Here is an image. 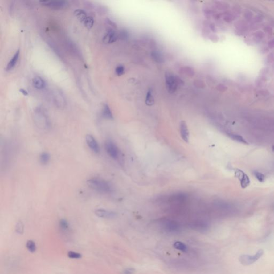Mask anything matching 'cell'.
I'll return each instance as SVG.
<instances>
[{
    "mask_svg": "<svg viewBox=\"0 0 274 274\" xmlns=\"http://www.w3.org/2000/svg\"><path fill=\"white\" fill-rule=\"evenodd\" d=\"M94 22V20L93 18L91 17L88 16L83 23L85 27H87V29L90 30L93 26Z\"/></svg>",
    "mask_w": 274,
    "mask_h": 274,
    "instance_id": "obj_25",
    "label": "cell"
},
{
    "mask_svg": "<svg viewBox=\"0 0 274 274\" xmlns=\"http://www.w3.org/2000/svg\"><path fill=\"white\" fill-rule=\"evenodd\" d=\"M235 176L239 180L242 188L245 189L249 186L250 184L249 177L243 171L239 169H236L235 171Z\"/></svg>",
    "mask_w": 274,
    "mask_h": 274,
    "instance_id": "obj_8",
    "label": "cell"
},
{
    "mask_svg": "<svg viewBox=\"0 0 274 274\" xmlns=\"http://www.w3.org/2000/svg\"><path fill=\"white\" fill-rule=\"evenodd\" d=\"M124 71H125V69L123 65H118L116 67V70H115L116 75L118 76L123 75L124 73Z\"/></svg>",
    "mask_w": 274,
    "mask_h": 274,
    "instance_id": "obj_29",
    "label": "cell"
},
{
    "mask_svg": "<svg viewBox=\"0 0 274 274\" xmlns=\"http://www.w3.org/2000/svg\"><path fill=\"white\" fill-rule=\"evenodd\" d=\"M135 270L134 269L132 268H126V269L123 271V274H134Z\"/></svg>",
    "mask_w": 274,
    "mask_h": 274,
    "instance_id": "obj_31",
    "label": "cell"
},
{
    "mask_svg": "<svg viewBox=\"0 0 274 274\" xmlns=\"http://www.w3.org/2000/svg\"><path fill=\"white\" fill-rule=\"evenodd\" d=\"M120 38L122 39H126L128 38V33L126 31H121L120 33Z\"/></svg>",
    "mask_w": 274,
    "mask_h": 274,
    "instance_id": "obj_32",
    "label": "cell"
},
{
    "mask_svg": "<svg viewBox=\"0 0 274 274\" xmlns=\"http://www.w3.org/2000/svg\"><path fill=\"white\" fill-rule=\"evenodd\" d=\"M272 150L274 152V146H273L272 147Z\"/></svg>",
    "mask_w": 274,
    "mask_h": 274,
    "instance_id": "obj_34",
    "label": "cell"
},
{
    "mask_svg": "<svg viewBox=\"0 0 274 274\" xmlns=\"http://www.w3.org/2000/svg\"><path fill=\"white\" fill-rule=\"evenodd\" d=\"M118 38V35L115 31L110 29L106 33L103 38V41L106 43H112L116 42Z\"/></svg>",
    "mask_w": 274,
    "mask_h": 274,
    "instance_id": "obj_10",
    "label": "cell"
},
{
    "mask_svg": "<svg viewBox=\"0 0 274 274\" xmlns=\"http://www.w3.org/2000/svg\"><path fill=\"white\" fill-rule=\"evenodd\" d=\"M182 70H183V71H184L183 72L186 73V75H187L192 76H193L194 75V71H193L192 69H191V68L185 67V69L183 68V69H182Z\"/></svg>",
    "mask_w": 274,
    "mask_h": 274,
    "instance_id": "obj_30",
    "label": "cell"
},
{
    "mask_svg": "<svg viewBox=\"0 0 274 274\" xmlns=\"http://www.w3.org/2000/svg\"><path fill=\"white\" fill-rule=\"evenodd\" d=\"M180 133L181 136L184 141L189 142V131L186 123L185 121H182L180 124Z\"/></svg>",
    "mask_w": 274,
    "mask_h": 274,
    "instance_id": "obj_12",
    "label": "cell"
},
{
    "mask_svg": "<svg viewBox=\"0 0 274 274\" xmlns=\"http://www.w3.org/2000/svg\"><path fill=\"white\" fill-rule=\"evenodd\" d=\"M59 226L62 229L66 230L68 229L69 225L68 222L66 219H62L59 221Z\"/></svg>",
    "mask_w": 274,
    "mask_h": 274,
    "instance_id": "obj_28",
    "label": "cell"
},
{
    "mask_svg": "<svg viewBox=\"0 0 274 274\" xmlns=\"http://www.w3.org/2000/svg\"><path fill=\"white\" fill-rule=\"evenodd\" d=\"M105 149L110 157L114 160L117 159L119 157V149L114 142L112 141H107L105 144Z\"/></svg>",
    "mask_w": 274,
    "mask_h": 274,
    "instance_id": "obj_7",
    "label": "cell"
},
{
    "mask_svg": "<svg viewBox=\"0 0 274 274\" xmlns=\"http://www.w3.org/2000/svg\"><path fill=\"white\" fill-rule=\"evenodd\" d=\"M102 116L104 118L108 120L113 119V115L112 114V111L110 109L109 107L107 104H105L102 110Z\"/></svg>",
    "mask_w": 274,
    "mask_h": 274,
    "instance_id": "obj_16",
    "label": "cell"
},
{
    "mask_svg": "<svg viewBox=\"0 0 274 274\" xmlns=\"http://www.w3.org/2000/svg\"><path fill=\"white\" fill-rule=\"evenodd\" d=\"M94 213L98 217L104 219H112L116 216V214L113 211H109L104 209H96Z\"/></svg>",
    "mask_w": 274,
    "mask_h": 274,
    "instance_id": "obj_11",
    "label": "cell"
},
{
    "mask_svg": "<svg viewBox=\"0 0 274 274\" xmlns=\"http://www.w3.org/2000/svg\"><path fill=\"white\" fill-rule=\"evenodd\" d=\"M15 231L19 235H22L24 232V225L22 221L18 222L15 226Z\"/></svg>",
    "mask_w": 274,
    "mask_h": 274,
    "instance_id": "obj_24",
    "label": "cell"
},
{
    "mask_svg": "<svg viewBox=\"0 0 274 274\" xmlns=\"http://www.w3.org/2000/svg\"><path fill=\"white\" fill-rule=\"evenodd\" d=\"M54 96V100L56 104L59 108L64 107L65 106V101L64 98L63 97L62 94L59 92H56Z\"/></svg>",
    "mask_w": 274,
    "mask_h": 274,
    "instance_id": "obj_14",
    "label": "cell"
},
{
    "mask_svg": "<svg viewBox=\"0 0 274 274\" xmlns=\"http://www.w3.org/2000/svg\"><path fill=\"white\" fill-rule=\"evenodd\" d=\"M254 175L256 178L261 183H262L265 181V176L262 173H260L259 171H254Z\"/></svg>",
    "mask_w": 274,
    "mask_h": 274,
    "instance_id": "obj_27",
    "label": "cell"
},
{
    "mask_svg": "<svg viewBox=\"0 0 274 274\" xmlns=\"http://www.w3.org/2000/svg\"><path fill=\"white\" fill-rule=\"evenodd\" d=\"M161 225L163 229L170 232H178L180 230V225L177 222L169 219H164L161 221Z\"/></svg>",
    "mask_w": 274,
    "mask_h": 274,
    "instance_id": "obj_5",
    "label": "cell"
},
{
    "mask_svg": "<svg viewBox=\"0 0 274 274\" xmlns=\"http://www.w3.org/2000/svg\"><path fill=\"white\" fill-rule=\"evenodd\" d=\"M26 247L27 250L31 253H35L37 250V246L34 241L30 240L26 243Z\"/></svg>",
    "mask_w": 274,
    "mask_h": 274,
    "instance_id": "obj_22",
    "label": "cell"
},
{
    "mask_svg": "<svg viewBox=\"0 0 274 274\" xmlns=\"http://www.w3.org/2000/svg\"><path fill=\"white\" fill-rule=\"evenodd\" d=\"M86 141L88 146L95 153H99L100 148L96 139L91 134H87L86 136Z\"/></svg>",
    "mask_w": 274,
    "mask_h": 274,
    "instance_id": "obj_9",
    "label": "cell"
},
{
    "mask_svg": "<svg viewBox=\"0 0 274 274\" xmlns=\"http://www.w3.org/2000/svg\"><path fill=\"white\" fill-rule=\"evenodd\" d=\"M19 56H20V51H19V49H18L14 54L13 57L10 59V62H9L8 65L6 66V71H10L15 67L17 62L18 61Z\"/></svg>",
    "mask_w": 274,
    "mask_h": 274,
    "instance_id": "obj_13",
    "label": "cell"
},
{
    "mask_svg": "<svg viewBox=\"0 0 274 274\" xmlns=\"http://www.w3.org/2000/svg\"><path fill=\"white\" fill-rule=\"evenodd\" d=\"M35 122L38 127L46 129L49 126V122L47 115L41 110H37L35 112Z\"/></svg>",
    "mask_w": 274,
    "mask_h": 274,
    "instance_id": "obj_3",
    "label": "cell"
},
{
    "mask_svg": "<svg viewBox=\"0 0 274 274\" xmlns=\"http://www.w3.org/2000/svg\"><path fill=\"white\" fill-rule=\"evenodd\" d=\"M146 104L148 106H152L154 104V99L152 95V92L151 90H148L146 97Z\"/></svg>",
    "mask_w": 274,
    "mask_h": 274,
    "instance_id": "obj_21",
    "label": "cell"
},
{
    "mask_svg": "<svg viewBox=\"0 0 274 274\" xmlns=\"http://www.w3.org/2000/svg\"><path fill=\"white\" fill-rule=\"evenodd\" d=\"M67 256L70 259H80L82 257V255L79 253L75 252V251H69L67 253Z\"/></svg>",
    "mask_w": 274,
    "mask_h": 274,
    "instance_id": "obj_26",
    "label": "cell"
},
{
    "mask_svg": "<svg viewBox=\"0 0 274 274\" xmlns=\"http://www.w3.org/2000/svg\"><path fill=\"white\" fill-rule=\"evenodd\" d=\"M151 55H152L153 59L155 62H158V63H162V62H163V56L161 55L160 53H158V51H153L152 54H151Z\"/></svg>",
    "mask_w": 274,
    "mask_h": 274,
    "instance_id": "obj_23",
    "label": "cell"
},
{
    "mask_svg": "<svg viewBox=\"0 0 274 274\" xmlns=\"http://www.w3.org/2000/svg\"><path fill=\"white\" fill-rule=\"evenodd\" d=\"M51 155L48 153L43 152L40 155V161L43 165H46L49 162Z\"/></svg>",
    "mask_w": 274,
    "mask_h": 274,
    "instance_id": "obj_20",
    "label": "cell"
},
{
    "mask_svg": "<svg viewBox=\"0 0 274 274\" xmlns=\"http://www.w3.org/2000/svg\"><path fill=\"white\" fill-rule=\"evenodd\" d=\"M264 252L263 250H260L253 256L243 255L240 256V262L244 266H248L252 264L259 260L264 254Z\"/></svg>",
    "mask_w": 274,
    "mask_h": 274,
    "instance_id": "obj_4",
    "label": "cell"
},
{
    "mask_svg": "<svg viewBox=\"0 0 274 274\" xmlns=\"http://www.w3.org/2000/svg\"><path fill=\"white\" fill-rule=\"evenodd\" d=\"M33 85L35 88L43 89L46 86L45 81L40 77H36L33 79Z\"/></svg>",
    "mask_w": 274,
    "mask_h": 274,
    "instance_id": "obj_15",
    "label": "cell"
},
{
    "mask_svg": "<svg viewBox=\"0 0 274 274\" xmlns=\"http://www.w3.org/2000/svg\"><path fill=\"white\" fill-rule=\"evenodd\" d=\"M19 91H20L24 96H28V94H29L28 92H27L25 89H23V88H21V89H19Z\"/></svg>",
    "mask_w": 274,
    "mask_h": 274,
    "instance_id": "obj_33",
    "label": "cell"
},
{
    "mask_svg": "<svg viewBox=\"0 0 274 274\" xmlns=\"http://www.w3.org/2000/svg\"><path fill=\"white\" fill-rule=\"evenodd\" d=\"M174 247L177 249V250H179L182 252H186L188 250V247L187 245H186L184 243H183L181 242H176L174 243L173 245Z\"/></svg>",
    "mask_w": 274,
    "mask_h": 274,
    "instance_id": "obj_19",
    "label": "cell"
},
{
    "mask_svg": "<svg viewBox=\"0 0 274 274\" xmlns=\"http://www.w3.org/2000/svg\"><path fill=\"white\" fill-rule=\"evenodd\" d=\"M86 183L91 189L101 193H108L111 191L109 184L101 179H89L86 181Z\"/></svg>",
    "mask_w": 274,
    "mask_h": 274,
    "instance_id": "obj_1",
    "label": "cell"
},
{
    "mask_svg": "<svg viewBox=\"0 0 274 274\" xmlns=\"http://www.w3.org/2000/svg\"><path fill=\"white\" fill-rule=\"evenodd\" d=\"M166 88L169 93H174L178 88L179 85H182L183 80H182L178 77L174 76L171 73L166 74Z\"/></svg>",
    "mask_w": 274,
    "mask_h": 274,
    "instance_id": "obj_2",
    "label": "cell"
},
{
    "mask_svg": "<svg viewBox=\"0 0 274 274\" xmlns=\"http://www.w3.org/2000/svg\"><path fill=\"white\" fill-rule=\"evenodd\" d=\"M40 3L44 6L55 10L63 9L68 6V2L65 1H42Z\"/></svg>",
    "mask_w": 274,
    "mask_h": 274,
    "instance_id": "obj_6",
    "label": "cell"
},
{
    "mask_svg": "<svg viewBox=\"0 0 274 274\" xmlns=\"http://www.w3.org/2000/svg\"><path fill=\"white\" fill-rule=\"evenodd\" d=\"M228 136L232 140H235L237 142L242 143V144H248L247 141L243 137L240 136L239 134H232V133H231V134H228Z\"/></svg>",
    "mask_w": 274,
    "mask_h": 274,
    "instance_id": "obj_18",
    "label": "cell"
},
{
    "mask_svg": "<svg viewBox=\"0 0 274 274\" xmlns=\"http://www.w3.org/2000/svg\"><path fill=\"white\" fill-rule=\"evenodd\" d=\"M74 15L77 18L78 20H80L81 22H84L86 18L88 17L87 14L84 10L81 9H77L74 11Z\"/></svg>",
    "mask_w": 274,
    "mask_h": 274,
    "instance_id": "obj_17",
    "label": "cell"
}]
</instances>
